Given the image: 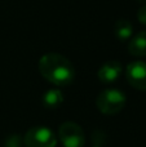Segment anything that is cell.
Segmentation results:
<instances>
[{
  "mask_svg": "<svg viewBox=\"0 0 146 147\" xmlns=\"http://www.w3.org/2000/svg\"><path fill=\"white\" fill-rule=\"evenodd\" d=\"M58 138L65 147H83L85 136L80 125L74 121H65L58 129Z\"/></svg>",
  "mask_w": 146,
  "mask_h": 147,
  "instance_id": "277c9868",
  "label": "cell"
},
{
  "mask_svg": "<svg viewBox=\"0 0 146 147\" xmlns=\"http://www.w3.org/2000/svg\"><path fill=\"white\" fill-rule=\"evenodd\" d=\"M5 146L7 147H20L21 146V138L18 137V136H10L9 138H8L7 143H5Z\"/></svg>",
  "mask_w": 146,
  "mask_h": 147,
  "instance_id": "30bf717a",
  "label": "cell"
},
{
  "mask_svg": "<svg viewBox=\"0 0 146 147\" xmlns=\"http://www.w3.org/2000/svg\"><path fill=\"white\" fill-rule=\"evenodd\" d=\"M122 71H123V66H122L120 62L109 61V62H105L100 67L97 76L102 84H113L120 78Z\"/></svg>",
  "mask_w": 146,
  "mask_h": 147,
  "instance_id": "8992f818",
  "label": "cell"
},
{
  "mask_svg": "<svg viewBox=\"0 0 146 147\" xmlns=\"http://www.w3.org/2000/svg\"><path fill=\"white\" fill-rule=\"evenodd\" d=\"M137 18H139V21L141 23H144L146 25V5L144 7H141L139 9V13H137Z\"/></svg>",
  "mask_w": 146,
  "mask_h": 147,
  "instance_id": "8fae6325",
  "label": "cell"
},
{
  "mask_svg": "<svg viewBox=\"0 0 146 147\" xmlns=\"http://www.w3.org/2000/svg\"><path fill=\"white\" fill-rule=\"evenodd\" d=\"M127 98L123 92L118 89H105L96 99L97 109L105 115H115L126 106Z\"/></svg>",
  "mask_w": 146,
  "mask_h": 147,
  "instance_id": "7a4b0ae2",
  "label": "cell"
},
{
  "mask_svg": "<svg viewBox=\"0 0 146 147\" xmlns=\"http://www.w3.org/2000/svg\"><path fill=\"white\" fill-rule=\"evenodd\" d=\"M41 101L47 109H57L64 102V94L59 89H49L44 93Z\"/></svg>",
  "mask_w": 146,
  "mask_h": 147,
  "instance_id": "9c48e42d",
  "label": "cell"
},
{
  "mask_svg": "<svg viewBox=\"0 0 146 147\" xmlns=\"http://www.w3.org/2000/svg\"><path fill=\"white\" fill-rule=\"evenodd\" d=\"M128 52L136 57L146 56V31H141L131 39L128 43Z\"/></svg>",
  "mask_w": 146,
  "mask_h": 147,
  "instance_id": "52a82bcc",
  "label": "cell"
},
{
  "mask_svg": "<svg viewBox=\"0 0 146 147\" xmlns=\"http://www.w3.org/2000/svg\"><path fill=\"white\" fill-rule=\"evenodd\" d=\"M26 147H56L57 138L47 127H34L27 130L23 137Z\"/></svg>",
  "mask_w": 146,
  "mask_h": 147,
  "instance_id": "3957f363",
  "label": "cell"
},
{
  "mask_svg": "<svg viewBox=\"0 0 146 147\" xmlns=\"http://www.w3.org/2000/svg\"><path fill=\"white\" fill-rule=\"evenodd\" d=\"M126 78L135 89L146 90V63L142 61L131 62L126 69Z\"/></svg>",
  "mask_w": 146,
  "mask_h": 147,
  "instance_id": "5b68a950",
  "label": "cell"
},
{
  "mask_svg": "<svg viewBox=\"0 0 146 147\" xmlns=\"http://www.w3.org/2000/svg\"><path fill=\"white\" fill-rule=\"evenodd\" d=\"M39 71L41 76L58 86H66L74 81L75 69L65 56L58 53L44 54L39 59Z\"/></svg>",
  "mask_w": 146,
  "mask_h": 147,
  "instance_id": "6da1fadb",
  "label": "cell"
},
{
  "mask_svg": "<svg viewBox=\"0 0 146 147\" xmlns=\"http://www.w3.org/2000/svg\"><path fill=\"white\" fill-rule=\"evenodd\" d=\"M133 32V26L128 20H119L114 26V35L119 41H128Z\"/></svg>",
  "mask_w": 146,
  "mask_h": 147,
  "instance_id": "ba28073f",
  "label": "cell"
}]
</instances>
